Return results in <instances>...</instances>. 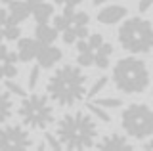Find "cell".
<instances>
[{"label":"cell","mask_w":153,"mask_h":151,"mask_svg":"<svg viewBox=\"0 0 153 151\" xmlns=\"http://www.w3.org/2000/svg\"><path fill=\"white\" fill-rule=\"evenodd\" d=\"M121 124L130 138H149L153 132V115L146 103H132L123 111Z\"/></svg>","instance_id":"cell-6"},{"label":"cell","mask_w":153,"mask_h":151,"mask_svg":"<svg viewBox=\"0 0 153 151\" xmlns=\"http://www.w3.org/2000/svg\"><path fill=\"white\" fill-rule=\"evenodd\" d=\"M126 16V8L124 6H105L102 12L98 13V21L103 25H115Z\"/></svg>","instance_id":"cell-12"},{"label":"cell","mask_w":153,"mask_h":151,"mask_svg":"<svg viewBox=\"0 0 153 151\" xmlns=\"http://www.w3.org/2000/svg\"><path fill=\"white\" fill-rule=\"evenodd\" d=\"M86 75L75 65H63L50 77L46 84L48 98L57 107L76 105L86 96Z\"/></svg>","instance_id":"cell-2"},{"label":"cell","mask_w":153,"mask_h":151,"mask_svg":"<svg viewBox=\"0 0 153 151\" xmlns=\"http://www.w3.org/2000/svg\"><path fill=\"white\" fill-rule=\"evenodd\" d=\"M0 29H2V36L6 40H17L21 36V29H19V25H16V23H4Z\"/></svg>","instance_id":"cell-18"},{"label":"cell","mask_w":153,"mask_h":151,"mask_svg":"<svg viewBox=\"0 0 153 151\" xmlns=\"http://www.w3.org/2000/svg\"><path fill=\"white\" fill-rule=\"evenodd\" d=\"M4 40V36H2V29H0V42H2Z\"/></svg>","instance_id":"cell-35"},{"label":"cell","mask_w":153,"mask_h":151,"mask_svg":"<svg viewBox=\"0 0 153 151\" xmlns=\"http://www.w3.org/2000/svg\"><path fill=\"white\" fill-rule=\"evenodd\" d=\"M143 149H146V151H151V138H149L147 144H143Z\"/></svg>","instance_id":"cell-32"},{"label":"cell","mask_w":153,"mask_h":151,"mask_svg":"<svg viewBox=\"0 0 153 151\" xmlns=\"http://www.w3.org/2000/svg\"><path fill=\"white\" fill-rule=\"evenodd\" d=\"M71 23H73V25H88L90 16L86 12H75L73 17H71Z\"/></svg>","instance_id":"cell-24"},{"label":"cell","mask_w":153,"mask_h":151,"mask_svg":"<svg viewBox=\"0 0 153 151\" xmlns=\"http://www.w3.org/2000/svg\"><path fill=\"white\" fill-rule=\"evenodd\" d=\"M119 42L126 52L147 54L153 46L151 23L143 17H130L119 27Z\"/></svg>","instance_id":"cell-4"},{"label":"cell","mask_w":153,"mask_h":151,"mask_svg":"<svg viewBox=\"0 0 153 151\" xmlns=\"http://www.w3.org/2000/svg\"><path fill=\"white\" fill-rule=\"evenodd\" d=\"M38 75H40V67L38 65H35V67L31 69V73H29V90H35L36 84H38Z\"/></svg>","instance_id":"cell-26"},{"label":"cell","mask_w":153,"mask_h":151,"mask_svg":"<svg viewBox=\"0 0 153 151\" xmlns=\"http://www.w3.org/2000/svg\"><path fill=\"white\" fill-rule=\"evenodd\" d=\"M4 88H6L10 94H16V96H19V98H25V96H27V90H23L19 84L12 82V78H10V81L6 82V86H4Z\"/></svg>","instance_id":"cell-25"},{"label":"cell","mask_w":153,"mask_h":151,"mask_svg":"<svg viewBox=\"0 0 153 151\" xmlns=\"http://www.w3.org/2000/svg\"><path fill=\"white\" fill-rule=\"evenodd\" d=\"M19 117L29 128L46 130L54 122V107L50 105V98L42 94L25 96L19 105Z\"/></svg>","instance_id":"cell-5"},{"label":"cell","mask_w":153,"mask_h":151,"mask_svg":"<svg viewBox=\"0 0 153 151\" xmlns=\"http://www.w3.org/2000/svg\"><path fill=\"white\" fill-rule=\"evenodd\" d=\"M35 38L40 42V44H52V42L57 38V31L54 29V25H48V23H36Z\"/></svg>","instance_id":"cell-15"},{"label":"cell","mask_w":153,"mask_h":151,"mask_svg":"<svg viewBox=\"0 0 153 151\" xmlns=\"http://www.w3.org/2000/svg\"><path fill=\"white\" fill-rule=\"evenodd\" d=\"M12 113H13L12 96H10V92L6 90V88L0 86V124L6 122V121H10Z\"/></svg>","instance_id":"cell-16"},{"label":"cell","mask_w":153,"mask_h":151,"mask_svg":"<svg viewBox=\"0 0 153 151\" xmlns=\"http://www.w3.org/2000/svg\"><path fill=\"white\" fill-rule=\"evenodd\" d=\"M151 4H153V0H140V4H138V10H140L142 13H146V12L151 8Z\"/></svg>","instance_id":"cell-30"},{"label":"cell","mask_w":153,"mask_h":151,"mask_svg":"<svg viewBox=\"0 0 153 151\" xmlns=\"http://www.w3.org/2000/svg\"><path fill=\"white\" fill-rule=\"evenodd\" d=\"M56 138L59 140L61 149L69 151H82L96 144L98 138V124L86 113H71L63 115L57 121Z\"/></svg>","instance_id":"cell-1"},{"label":"cell","mask_w":153,"mask_h":151,"mask_svg":"<svg viewBox=\"0 0 153 151\" xmlns=\"http://www.w3.org/2000/svg\"><path fill=\"white\" fill-rule=\"evenodd\" d=\"M25 2H29V4H36V2H42V0H25Z\"/></svg>","instance_id":"cell-34"},{"label":"cell","mask_w":153,"mask_h":151,"mask_svg":"<svg viewBox=\"0 0 153 151\" xmlns=\"http://www.w3.org/2000/svg\"><path fill=\"white\" fill-rule=\"evenodd\" d=\"M92 100H94V98H92ZM94 103L100 105V107H103V109H115V107L123 105V101L117 100V98H98V100H94Z\"/></svg>","instance_id":"cell-20"},{"label":"cell","mask_w":153,"mask_h":151,"mask_svg":"<svg viewBox=\"0 0 153 151\" xmlns=\"http://www.w3.org/2000/svg\"><path fill=\"white\" fill-rule=\"evenodd\" d=\"M71 25H73V23H71V17H69V16H65V13H59V16H56V17H54V29H56L57 33L69 29Z\"/></svg>","instance_id":"cell-21"},{"label":"cell","mask_w":153,"mask_h":151,"mask_svg":"<svg viewBox=\"0 0 153 151\" xmlns=\"http://www.w3.org/2000/svg\"><path fill=\"white\" fill-rule=\"evenodd\" d=\"M86 38H88L86 42H88V46H90L92 50H96V48H98V46H100V44L103 42V36H102V35H98V33H94V35L86 36Z\"/></svg>","instance_id":"cell-27"},{"label":"cell","mask_w":153,"mask_h":151,"mask_svg":"<svg viewBox=\"0 0 153 151\" xmlns=\"http://www.w3.org/2000/svg\"><path fill=\"white\" fill-rule=\"evenodd\" d=\"M6 17H8V12H6V10H2V8H0V27H2L4 23H6Z\"/></svg>","instance_id":"cell-31"},{"label":"cell","mask_w":153,"mask_h":151,"mask_svg":"<svg viewBox=\"0 0 153 151\" xmlns=\"http://www.w3.org/2000/svg\"><path fill=\"white\" fill-rule=\"evenodd\" d=\"M2 2H4V4H10V2H12V0H2Z\"/></svg>","instance_id":"cell-36"},{"label":"cell","mask_w":153,"mask_h":151,"mask_svg":"<svg viewBox=\"0 0 153 151\" xmlns=\"http://www.w3.org/2000/svg\"><path fill=\"white\" fill-rule=\"evenodd\" d=\"M19 40V48H17V59L23 63H29L36 58V52L40 48V42L36 38H17Z\"/></svg>","instance_id":"cell-11"},{"label":"cell","mask_w":153,"mask_h":151,"mask_svg":"<svg viewBox=\"0 0 153 151\" xmlns=\"http://www.w3.org/2000/svg\"><path fill=\"white\" fill-rule=\"evenodd\" d=\"M113 54V46L109 44V42H102V44L98 46V48L94 50V65L100 69H105L109 65V58H111Z\"/></svg>","instance_id":"cell-14"},{"label":"cell","mask_w":153,"mask_h":151,"mask_svg":"<svg viewBox=\"0 0 153 151\" xmlns=\"http://www.w3.org/2000/svg\"><path fill=\"white\" fill-rule=\"evenodd\" d=\"M98 149H115V151H132V144L126 140V136L107 134L98 144H94Z\"/></svg>","instance_id":"cell-10"},{"label":"cell","mask_w":153,"mask_h":151,"mask_svg":"<svg viewBox=\"0 0 153 151\" xmlns=\"http://www.w3.org/2000/svg\"><path fill=\"white\" fill-rule=\"evenodd\" d=\"M113 82L124 94H142L149 86V71L142 59L123 58L113 67Z\"/></svg>","instance_id":"cell-3"},{"label":"cell","mask_w":153,"mask_h":151,"mask_svg":"<svg viewBox=\"0 0 153 151\" xmlns=\"http://www.w3.org/2000/svg\"><path fill=\"white\" fill-rule=\"evenodd\" d=\"M52 13H54V6L48 2H36V4H31V16L35 17L36 23H48L52 19Z\"/></svg>","instance_id":"cell-13"},{"label":"cell","mask_w":153,"mask_h":151,"mask_svg":"<svg viewBox=\"0 0 153 151\" xmlns=\"http://www.w3.org/2000/svg\"><path fill=\"white\" fill-rule=\"evenodd\" d=\"M76 63H79L80 67H90V65H94V50L79 52V56H76Z\"/></svg>","instance_id":"cell-23"},{"label":"cell","mask_w":153,"mask_h":151,"mask_svg":"<svg viewBox=\"0 0 153 151\" xmlns=\"http://www.w3.org/2000/svg\"><path fill=\"white\" fill-rule=\"evenodd\" d=\"M105 84H107V77H100L98 81L92 84V88H90V90H86V96H88V100H92V98L98 96V94L105 88Z\"/></svg>","instance_id":"cell-22"},{"label":"cell","mask_w":153,"mask_h":151,"mask_svg":"<svg viewBox=\"0 0 153 151\" xmlns=\"http://www.w3.org/2000/svg\"><path fill=\"white\" fill-rule=\"evenodd\" d=\"M92 2H94V6H102V4L107 2V0H92Z\"/></svg>","instance_id":"cell-33"},{"label":"cell","mask_w":153,"mask_h":151,"mask_svg":"<svg viewBox=\"0 0 153 151\" xmlns=\"http://www.w3.org/2000/svg\"><path fill=\"white\" fill-rule=\"evenodd\" d=\"M61 56L63 54H61L59 48H56V46H52V44H42L36 52L35 59L38 61V67L40 69H52L57 61L61 59Z\"/></svg>","instance_id":"cell-8"},{"label":"cell","mask_w":153,"mask_h":151,"mask_svg":"<svg viewBox=\"0 0 153 151\" xmlns=\"http://www.w3.org/2000/svg\"><path fill=\"white\" fill-rule=\"evenodd\" d=\"M42 138H44V141H40V144H38V149H40V151H46V149L59 151V149H61V144H59V140H57L54 134L46 132V134L42 136Z\"/></svg>","instance_id":"cell-17"},{"label":"cell","mask_w":153,"mask_h":151,"mask_svg":"<svg viewBox=\"0 0 153 151\" xmlns=\"http://www.w3.org/2000/svg\"><path fill=\"white\" fill-rule=\"evenodd\" d=\"M71 27H73L76 38H86V36H88V29H86L88 25H71Z\"/></svg>","instance_id":"cell-29"},{"label":"cell","mask_w":153,"mask_h":151,"mask_svg":"<svg viewBox=\"0 0 153 151\" xmlns=\"http://www.w3.org/2000/svg\"><path fill=\"white\" fill-rule=\"evenodd\" d=\"M8 6H10V10H8L6 23H16V25H19L21 21H25L31 16V4L25 2V0H12Z\"/></svg>","instance_id":"cell-9"},{"label":"cell","mask_w":153,"mask_h":151,"mask_svg":"<svg viewBox=\"0 0 153 151\" xmlns=\"http://www.w3.org/2000/svg\"><path fill=\"white\" fill-rule=\"evenodd\" d=\"M86 107H88V111L92 113V115L96 117V119H100V121H103V122H111V115H109L107 111L103 109V107H100V105H96L94 101H90V103H86Z\"/></svg>","instance_id":"cell-19"},{"label":"cell","mask_w":153,"mask_h":151,"mask_svg":"<svg viewBox=\"0 0 153 151\" xmlns=\"http://www.w3.org/2000/svg\"><path fill=\"white\" fill-rule=\"evenodd\" d=\"M33 141L25 128L16 124L0 128V151H21L31 147Z\"/></svg>","instance_id":"cell-7"},{"label":"cell","mask_w":153,"mask_h":151,"mask_svg":"<svg viewBox=\"0 0 153 151\" xmlns=\"http://www.w3.org/2000/svg\"><path fill=\"white\" fill-rule=\"evenodd\" d=\"M63 33V42L65 44H75V40H76V36H75V31H73V27H69V29H65V31H61Z\"/></svg>","instance_id":"cell-28"}]
</instances>
